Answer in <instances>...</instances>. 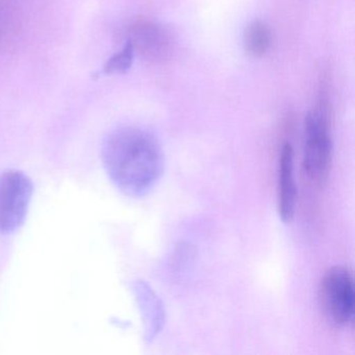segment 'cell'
<instances>
[{"label": "cell", "instance_id": "1", "mask_svg": "<svg viewBox=\"0 0 355 355\" xmlns=\"http://www.w3.org/2000/svg\"><path fill=\"white\" fill-rule=\"evenodd\" d=\"M103 162L116 188L130 198L148 195L165 169L159 139L141 126H121L110 132L103 143Z\"/></svg>", "mask_w": 355, "mask_h": 355}, {"label": "cell", "instance_id": "2", "mask_svg": "<svg viewBox=\"0 0 355 355\" xmlns=\"http://www.w3.org/2000/svg\"><path fill=\"white\" fill-rule=\"evenodd\" d=\"M332 161V138L329 109L322 98L305 118L303 169L307 178L321 184L329 173Z\"/></svg>", "mask_w": 355, "mask_h": 355}, {"label": "cell", "instance_id": "3", "mask_svg": "<svg viewBox=\"0 0 355 355\" xmlns=\"http://www.w3.org/2000/svg\"><path fill=\"white\" fill-rule=\"evenodd\" d=\"M34 184L19 170L0 174V234H10L24 225L28 217Z\"/></svg>", "mask_w": 355, "mask_h": 355}, {"label": "cell", "instance_id": "4", "mask_svg": "<svg viewBox=\"0 0 355 355\" xmlns=\"http://www.w3.org/2000/svg\"><path fill=\"white\" fill-rule=\"evenodd\" d=\"M320 302L327 319L340 327L352 324L354 318V280L350 270L330 268L320 284Z\"/></svg>", "mask_w": 355, "mask_h": 355}, {"label": "cell", "instance_id": "5", "mask_svg": "<svg viewBox=\"0 0 355 355\" xmlns=\"http://www.w3.org/2000/svg\"><path fill=\"white\" fill-rule=\"evenodd\" d=\"M128 42L135 53L151 62H165L172 57L175 39L169 28L157 22L139 20L128 31Z\"/></svg>", "mask_w": 355, "mask_h": 355}, {"label": "cell", "instance_id": "6", "mask_svg": "<svg viewBox=\"0 0 355 355\" xmlns=\"http://www.w3.org/2000/svg\"><path fill=\"white\" fill-rule=\"evenodd\" d=\"M297 188L294 175V150L290 142L282 144L278 159L277 211L284 223H291L296 211Z\"/></svg>", "mask_w": 355, "mask_h": 355}, {"label": "cell", "instance_id": "7", "mask_svg": "<svg viewBox=\"0 0 355 355\" xmlns=\"http://www.w3.org/2000/svg\"><path fill=\"white\" fill-rule=\"evenodd\" d=\"M134 292L142 315L145 340L151 342L159 336L165 324L163 303L146 282H137Z\"/></svg>", "mask_w": 355, "mask_h": 355}, {"label": "cell", "instance_id": "8", "mask_svg": "<svg viewBox=\"0 0 355 355\" xmlns=\"http://www.w3.org/2000/svg\"><path fill=\"white\" fill-rule=\"evenodd\" d=\"M243 42L245 51L250 57L263 58L271 49V32L265 22L253 20L245 28Z\"/></svg>", "mask_w": 355, "mask_h": 355}, {"label": "cell", "instance_id": "9", "mask_svg": "<svg viewBox=\"0 0 355 355\" xmlns=\"http://www.w3.org/2000/svg\"><path fill=\"white\" fill-rule=\"evenodd\" d=\"M135 53L132 44L126 41L125 45L119 53H115L110 58L109 61L103 67V73L105 74H123L126 73L134 63Z\"/></svg>", "mask_w": 355, "mask_h": 355}, {"label": "cell", "instance_id": "10", "mask_svg": "<svg viewBox=\"0 0 355 355\" xmlns=\"http://www.w3.org/2000/svg\"><path fill=\"white\" fill-rule=\"evenodd\" d=\"M13 26L7 10L0 8V46L7 42Z\"/></svg>", "mask_w": 355, "mask_h": 355}]
</instances>
